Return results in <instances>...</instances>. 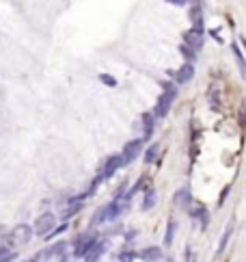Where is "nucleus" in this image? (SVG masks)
<instances>
[{
  "label": "nucleus",
  "mask_w": 246,
  "mask_h": 262,
  "mask_svg": "<svg viewBox=\"0 0 246 262\" xmlns=\"http://www.w3.org/2000/svg\"><path fill=\"white\" fill-rule=\"evenodd\" d=\"M31 238H33V228L26 223H20L11 230V243L13 245H28Z\"/></svg>",
  "instance_id": "nucleus-4"
},
{
  "label": "nucleus",
  "mask_w": 246,
  "mask_h": 262,
  "mask_svg": "<svg viewBox=\"0 0 246 262\" xmlns=\"http://www.w3.org/2000/svg\"><path fill=\"white\" fill-rule=\"evenodd\" d=\"M155 204V191H147L145 199H143V210H151Z\"/></svg>",
  "instance_id": "nucleus-15"
},
{
  "label": "nucleus",
  "mask_w": 246,
  "mask_h": 262,
  "mask_svg": "<svg viewBox=\"0 0 246 262\" xmlns=\"http://www.w3.org/2000/svg\"><path fill=\"white\" fill-rule=\"evenodd\" d=\"M141 122H143V128H145V132H143V139H149L153 132V126H155V117H153V113H145V115L141 117Z\"/></svg>",
  "instance_id": "nucleus-12"
},
{
  "label": "nucleus",
  "mask_w": 246,
  "mask_h": 262,
  "mask_svg": "<svg viewBox=\"0 0 246 262\" xmlns=\"http://www.w3.org/2000/svg\"><path fill=\"white\" fill-rule=\"evenodd\" d=\"M123 167V160H121V154H115V156H110L106 160V165H104V169H101V174H99V178L101 180H106V178H112L117 174L119 169Z\"/></svg>",
  "instance_id": "nucleus-7"
},
{
  "label": "nucleus",
  "mask_w": 246,
  "mask_h": 262,
  "mask_svg": "<svg viewBox=\"0 0 246 262\" xmlns=\"http://www.w3.org/2000/svg\"><path fill=\"white\" fill-rule=\"evenodd\" d=\"M182 55L188 59L190 63L197 61V50H195V48H190V46H186V44H182Z\"/></svg>",
  "instance_id": "nucleus-17"
},
{
  "label": "nucleus",
  "mask_w": 246,
  "mask_h": 262,
  "mask_svg": "<svg viewBox=\"0 0 246 262\" xmlns=\"http://www.w3.org/2000/svg\"><path fill=\"white\" fill-rule=\"evenodd\" d=\"M15 258V252L13 249H7V247H0V262H9Z\"/></svg>",
  "instance_id": "nucleus-20"
},
{
  "label": "nucleus",
  "mask_w": 246,
  "mask_h": 262,
  "mask_svg": "<svg viewBox=\"0 0 246 262\" xmlns=\"http://www.w3.org/2000/svg\"><path fill=\"white\" fill-rule=\"evenodd\" d=\"M184 44L186 46H190V48H195V50H201V46H203V31H188L184 35Z\"/></svg>",
  "instance_id": "nucleus-10"
},
{
  "label": "nucleus",
  "mask_w": 246,
  "mask_h": 262,
  "mask_svg": "<svg viewBox=\"0 0 246 262\" xmlns=\"http://www.w3.org/2000/svg\"><path fill=\"white\" fill-rule=\"evenodd\" d=\"M82 208V197H78V199H74V201H69V208L65 210V217H71V214H76L78 210Z\"/></svg>",
  "instance_id": "nucleus-16"
},
{
  "label": "nucleus",
  "mask_w": 246,
  "mask_h": 262,
  "mask_svg": "<svg viewBox=\"0 0 246 262\" xmlns=\"http://www.w3.org/2000/svg\"><path fill=\"white\" fill-rule=\"evenodd\" d=\"M65 230H67V223H63V225H61V228H58V230H54V232H52V236H56V234H63Z\"/></svg>",
  "instance_id": "nucleus-26"
},
{
  "label": "nucleus",
  "mask_w": 246,
  "mask_h": 262,
  "mask_svg": "<svg viewBox=\"0 0 246 262\" xmlns=\"http://www.w3.org/2000/svg\"><path fill=\"white\" fill-rule=\"evenodd\" d=\"M93 241H95V236H93V234H89V232H87V234H80V236H78V241H76L74 254H76V256H85L87 249L93 245Z\"/></svg>",
  "instance_id": "nucleus-9"
},
{
  "label": "nucleus",
  "mask_w": 246,
  "mask_h": 262,
  "mask_svg": "<svg viewBox=\"0 0 246 262\" xmlns=\"http://www.w3.org/2000/svg\"><path fill=\"white\" fill-rule=\"evenodd\" d=\"M229 236H231V228H227V230H225V234H223V238H220L218 254H223V252H225V247H227V241H229Z\"/></svg>",
  "instance_id": "nucleus-21"
},
{
  "label": "nucleus",
  "mask_w": 246,
  "mask_h": 262,
  "mask_svg": "<svg viewBox=\"0 0 246 262\" xmlns=\"http://www.w3.org/2000/svg\"><path fill=\"white\" fill-rule=\"evenodd\" d=\"M175 221H173V219H171V221H169V228H166V234H164V243H166V245H171V243H173V236H175Z\"/></svg>",
  "instance_id": "nucleus-19"
},
{
  "label": "nucleus",
  "mask_w": 246,
  "mask_h": 262,
  "mask_svg": "<svg viewBox=\"0 0 246 262\" xmlns=\"http://www.w3.org/2000/svg\"><path fill=\"white\" fill-rule=\"evenodd\" d=\"M190 20H193V28L195 31H203V11H201V4H195L190 9Z\"/></svg>",
  "instance_id": "nucleus-13"
},
{
  "label": "nucleus",
  "mask_w": 246,
  "mask_h": 262,
  "mask_svg": "<svg viewBox=\"0 0 246 262\" xmlns=\"http://www.w3.org/2000/svg\"><path fill=\"white\" fill-rule=\"evenodd\" d=\"M233 52H236V57H238L240 69H244V59H242V52H240V48H238V46H233Z\"/></svg>",
  "instance_id": "nucleus-24"
},
{
  "label": "nucleus",
  "mask_w": 246,
  "mask_h": 262,
  "mask_svg": "<svg viewBox=\"0 0 246 262\" xmlns=\"http://www.w3.org/2000/svg\"><path fill=\"white\" fill-rule=\"evenodd\" d=\"M166 2H169V4H175V7H184L188 0H166Z\"/></svg>",
  "instance_id": "nucleus-25"
},
{
  "label": "nucleus",
  "mask_w": 246,
  "mask_h": 262,
  "mask_svg": "<svg viewBox=\"0 0 246 262\" xmlns=\"http://www.w3.org/2000/svg\"><path fill=\"white\" fill-rule=\"evenodd\" d=\"M175 98H177V87L164 85V93H162L160 98H158V104H155V109H153V117L155 119L166 117V113L171 111V106H173V102H175Z\"/></svg>",
  "instance_id": "nucleus-2"
},
{
  "label": "nucleus",
  "mask_w": 246,
  "mask_h": 262,
  "mask_svg": "<svg viewBox=\"0 0 246 262\" xmlns=\"http://www.w3.org/2000/svg\"><path fill=\"white\" fill-rule=\"evenodd\" d=\"M188 199H190V191L188 189H182L179 193H175V197H173V201H175L177 206H186V204H188Z\"/></svg>",
  "instance_id": "nucleus-14"
},
{
  "label": "nucleus",
  "mask_w": 246,
  "mask_h": 262,
  "mask_svg": "<svg viewBox=\"0 0 246 262\" xmlns=\"http://www.w3.org/2000/svg\"><path fill=\"white\" fill-rule=\"evenodd\" d=\"M134 258H136V254H132V252L119 254V262H134Z\"/></svg>",
  "instance_id": "nucleus-23"
},
{
  "label": "nucleus",
  "mask_w": 246,
  "mask_h": 262,
  "mask_svg": "<svg viewBox=\"0 0 246 262\" xmlns=\"http://www.w3.org/2000/svg\"><path fill=\"white\" fill-rule=\"evenodd\" d=\"M143 143H145V139H134V141L125 143V147H123V154H121V160H123V165H130L132 160H134L136 156H139V154H141V147H143Z\"/></svg>",
  "instance_id": "nucleus-5"
},
{
  "label": "nucleus",
  "mask_w": 246,
  "mask_h": 262,
  "mask_svg": "<svg viewBox=\"0 0 246 262\" xmlns=\"http://www.w3.org/2000/svg\"><path fill=\"white\" fill-rule=\"evenodd\" d=\"M158 152H160V145H151V147H149V150L145 152V163H155Z\"/></svg>",
  "instance_id": "nucleus-18"
},
{
  "label": "nucleus",
  "mask_w": 246,
  "mask_h": 262,
  "mask_svg": "<svg viewBox=\"0 0 246 262\" xmlns=\"http://www.w3.org/2000/svg\"><path fill=\"white\" fill-rule=\"evenodd\" d=\"M139 258L141 260H145V262H158L162 258V249L160 247H145L143 252L139 254Z\"/></svg>",
  "instance_id": "nucleus-11"
},
{
  "label": "nucleus",
  "mask_w": 246,
  "mask_h": 262,
  "mask_svg": "<svg viewBox=\"0 0 246 262\" xmlns=\"http://www.w3.org/2000/svg\"><path fill=\"white\" fill-rule=\"evenodd\" d=\"M54 225H56V217H54L52 212H44L37 217V221H35V228H33V234L37 236H46L50 234L54 230Z\"/></svg>",
  "instance_id": "nucleus-3"
},
{
  "label": "nucleus",
  "mask_w": 246,
  "mask_h": 262,
  "mask_svg": "<svg viewBox=\"0 0 246 262\" xmlns=\"http://www.w3.org/2000/svg\"><path fill=\"white\" fill-rule=\"evenodd\" d=\"M104 252H106V241H101V238H95L93 245L87 249L82 258H85V262H98L101 256H104Z\"/></svg>",
  "instance_id": "nucleus-6"
},
{
  "label": "nucleus",
  "mask_w": 246,
  "mask_h": 262,
  "mask_svg": "<svg viewBox=\"0 0 246 262\" xmlns=\"http://www.w3.org/2000/svg\"><path fill=\"white\" fill-rule=\"evenodd\" d=\"M99 80L104 82V85H108V87H117V78H115V76H108V74H99Z\"/></svg>",
  "instance_id": "nucleus-22"
},
{
  "label": "nucleus",
  "mask_w": 246,
  "mask_h": 262,
  "mask_svg": "<svg viewBox=\"0 0 246 262\" xmlns=\"http://www.w3.org/2000/svg\"><path fill=\"white\" fill-rule=\"evenodd\" d=\"M26 262H37V260H35V258H33V260H26Z\"/></svg>",
  "instance_id": "nucleus-27"
},
{
  "label": "nucleus",
  "mask_w": 246,
  "mask_h": 262,
  "mask_svg": "<svg viewBox=\"0 0 246 262\" xmlns=\"http://www.w3.org/2000/svg\"><path fill=\"white\" fill-rule=\"evenodd\" d=\"M195 76V63H190V61H186L182 67L177 69V74H175V82L177 85H186L190 78Z\"/></svg>",
  "instance_id": "nucleus-8"
},
{
  "label": "nucleus",
  "mask_w": 246,
  "mask_h": 262,
  "mask_svg": "<svg viewBox=\"0 0 246 262\" xmlns=\"http://www.w3.org/2000/svg\"><path fill=\"white\" fill-rule=\"evenodd\" d=\"M128 201L130 197L128 195H119V197L112 201V204H108V206H101L98 212H95V217H93V223L95 225H101V223H108V221H115V219L121 214L125 208H128Z\"/></svg>",
  "instance_id": "nucleus-1"
}]
</instances>
